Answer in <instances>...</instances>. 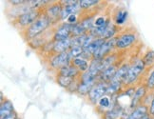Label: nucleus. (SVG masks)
I'll return each mask as SVG.
<instances>
[{
	"mask_svg": "<svg viewBox=\"0 0 154 119\" xmlns=\"http://www.w3.org/2000/svg\"><path fill=\"white\" fill-rule=\"evenodd\" d=\"M80 71L77 70L72 65H68L61 69L58 70V75L65 76V77H72V78H75V77L79 74Z\"/></svg>",
	"mask_w": 154,
	"mask_h": 119,
	"instance_id": "obj_15",
	"label": "nucleus"
},
{
	"mask_svg": "<svg viewBox=\"0 0 154 119\" xmlns=\"http://www.w3.org/2000/svg\"><path fill=\"white\" fill-rule=\"evenodd\" d=\"M145 69H146V65L143 61V59H139V60L135 61L131 66L129 67L123 84L128 85V84H131V83L135 82L137 80L138 77L140 76V74L145 70Z\"/></svg>",
	"mask_w": 154,
	"mask_h": 119,
	"instance_id": "obj_2",
	"label": "nucleus"
},
{
	"mask_svg": "<svg viewBox=\"0 0 154 119\" xmlns=\"http://www.w3.org/2000/svg\"><path fill=\"white\" fill-rule=\"evenodd\" d=\"M44 13H42V11L38 9H32L29 11H27L26 14L19 16L18 18L16 19V22L20 27H23V28L27 26H31L32 24L36 21Z\"/></svg>",
	"mask_w": 154,
	"mask_h": 119,
	"instance_id": "obj_4",
	"label": "nucleus"
},
{
	"mask_svg": "<svg viewBox=\"0 0 154 119\" xmlns=\"http://www.w3.org/2000/svg\"><path fill=\"white\" fill-rule=\"evenodd\" d=\"M142 119H152V116H150V114H146L145 117H143Z\"/></svg>",
	"mask_w": 154,
	"mask_h": 119,
	"instance_id": "obj_35",
	"label": "nucleus"
},
{
	"mask_svg": "<svg viewBox=\"0 0 154 119\" xmlns=\"http://www.w3.org/2000/svg\"><path fill=\"white\" fill-rule=\"evenodd\" d=\"M146 86L149 90H154V70L151 71V74H149V78H147Z\"/></svg>",
	"mask_w": 154,
	"mask_h": 119,
	"instance_id": "obj_28",
	"label": "nucleus"
},
{
	"mask_svg": "<svg viewBox=\"0 0 154 119\" xmlns=\"http://www.w3.org/2000/svg\"><path fill=\"white\" fill-rule=\"evenodd\" d=\"M128 17V11H119L116 16V24L118 25H120V24H123L124 22L126 21Z\"/></svg>",
	"mask_w": 154,
	"mask_h": 119,
	"instance_id": "obj_27",
	"label": "nucleus"
},
{
	"mask_svg": "<svg viewBox=\"0 0 154 119\" xmlns=\"http://www.w3.org/2000/svg\"><path fill=\"white\" fill-rule=\"evenodd\" d=\"M106 22L108 21H106V19L104 18V17H99V18H97L95 20V22H94V27H96V28L103 27Z\"/></svg>",
	"mask_w": 154,
	"mask_h": 119,
	"instance_id": "obj_30",
	"label": "nucleus"
},
{
	"mask_svg": "<svg viewBox=\"0 0 154 119\" xmlns=\"http://www.w3.org/2000/svg\"><path fill=\"white\" fill-rule=\"evenodd\" d=\"M152 119H154V117H153V118H152Z\"/></svg>",
	"mask_w": 154,
	"mask_h": 119,
	"instance_id": "obj_36",
	"label": "nucleus"
},
{
	"mask_svg": "<svg viewBox=\"0 0 154 119\" xmlns=\"http://www.w3.org/2000/svg\"><path fill=\"white\" fill-rule=\"evenodd\" d=\"M84 52H85L84 48L79 47V46H72V47H70V49L68 51L70 58H72V59H75V58H79V56L82 57Z\"/></svg>",
	"mask_w": 154,
	"mask_h": 119,
	"instance_id": "obj_19",
	"label": "nucleus"
},
{
	"mask_svg": "<svg viewBox=\"0 0 154 119\" xmlns=\"http://www.w3.org/2000/svg\"><path fill=\"white\" fill-rule=\"evenodd\" d=\"M120 115V109L114 107L113 109H110L104 114V119H116Z\"/></svg>",
	"mask_w": 154,
	"mask_h": 119,
	"instance_id": "obj_24",
	"label": "nucleus"
},
{
	"mask_svg": "<svg viewBox=\"0 0 154 119\" xmlns=\"http://www.w3.org/2000/svg\"><path fill=\"white\" fill-rule=\"evenodd\" d=\"M149 107H147L146 104H141L137 107V108H135L131 111V114L128 115V117L126 119H142L146 114H149Z\"/></svg>",
	"mask_w": 154,
	"mask_h": 119,
	"instance_id": "obj_12",
	"label": "nucleus"
},
{
	"mask_svg": "<svg viewBox=\"0 0 154 119\" xmlns=\"http://www.w3.org/2000/svg\"><path fill=\"white\" fill-rule=\"evenodd\" d=\"M14 110V105L11 103V101L6 100L1 102V107H0V119L4 118L5 116H7L10 114L11 112H13Z\"/></svg>",
	"mask_w": 154,
	"mask_h": 119,
	"instance_id": "obj_18",
	"label": "nucleus"
},
{
	"mask_svg": "<svg viewBox=\"0 0 154 119\" xmlns=\"http://www.w3.org/2000/svg\"><path fill=\"white\" fill-rule=\"evenodd\" d=\"M72 65L73 67H75L79 71H82L83 74L86 73V71L88 70V68H90V64L88 63L87 59H84L82 57L72 59Z\"/></svg>",
	"mask_w": 154,
	"mask_h": 119,
	"instance_id": "obj_17",
	"label": "nucleus"
},
{
	"mask_svg": "<svg viewBox=\"0 0 154 119\" xmlns=\"http://www.w3.org/2000/svg\"><path fill=\"white\" fill-rule=\"evenodd\" d=\"M146 86H141L139 87L137 90L135 91L134 95L132 96V100H131V103H130V108L131 109H135L137 108L139 105H141V100L143 99L146 94Z\"/></svg>",
	"mask_w": 154,
	"mask_h": 119,
	"instance_id": "obj_10",
	"label": "nucleus"
},
{
	"mask_svg": "<svg viewBox=\"0 0 154 119\" xmlns=\"http://www.w3.org/2000/svg\"><path fill=\"white\" fill-rule=\"evenodd\" d=\"M143 61L146 65V67L151 66V65L154 63V51L149 50V52H147L143 58Z\"/></svg>",
	"mask_w": 154,
	"mask_h": 119,
	"instance_id": "obj_25",
	"label": "nucleus"
},
{
	"mask_svg": "<svg viewBox=\"0 0 154 119\" xmlns=\"http://www.w3.org/2000/svg\"><path fill=\"white\" fill-rule=\"evenodd\" d=\"M13 5H23L28 1H24V0H13V1H10Z\"/></svg>",
	"mask_w": 154,
	"mask_h": 119,
	"instance_id": "obj_34",
	"label": "nucleus"
},
{
	"mask_svg": "<svg viewBox=\"0 0 154 119\" xmlns=\"http://www.w3.org/2000/svg\"><path fill=\"white\" fill-rule=\"evenodd\" d=\"M98 2V0H81V1H79V4L81 9H88L91 6L97 5Z\"/></svg>",
	"mask_w": 154,
	"mask_h": 119,
	"instance_id": "obj_26",
	"label": "nucleus"
},
{
	"mask_svg": "<svg viewBox=\"0 0 154 119\" xmlns=\"http://www.w3.org/2000/svg\"><path fill=\"white\" fill-rule=\"evenodd\" d=\"M80 8V4L79 2L77 4H74V5H70V6H65L63 7V10H62V14H61V19L62 20H65V19H68L69 16L72 15V14H75L77 11H79Z\"/></svg>",
	"mask_w": 154,
	"mask_h": 119,
	"instance_id": "obj_16",
	"label": "nucleus"
},
{
	"mask_svg": "<svg viewBox=\"0 0 154 119\" xmlns=\"http://www.w3.org/2000/svg\"><path fill=\"white\" fill-rule=\"evenodd\" d=\"M119 68H117L116 64L111 65L110 67H109L108 69H106L105 70H103L101 74L99 76V81L101 82H105V83H110V81L113 78V76L115 75L117 70Z\"/></svg>",
	"mask_w": 154,
	"mask_h": 119,
	"instance_id": "obj_14",
	"label": "nucleus"
},
{
	"mask_svg": "<svg viewBox=\"0 0 154 119\" xmlns=\"http://www.w3.org/2000/svg\"><path fill=\"white\" fill-rule=\"evenodd\" d=\"M116 33V27L115 25H113V24H109V26L108 27V29L106 30L105 33H103V35L101 36V38L103 39H111L113 38V35L115 34Z\"/></svg>",
	"mask_w": 154,
	"mask_h": 119,
	"instance_id": "obj_23",
	"label": "nucleus"
},
{
	"mask_svg": "<svg viewBox=\"0 0 154 119\" xmlns=\"http://www.w3.org/2000/svg\"><path fill=\"white\" fill-rule=\"evenodd\" d=\"M88 33L79 35V36H72V46H79L84 48V45L86 43V40L88 38Z\"/></svg>",
	"mask_w": 154,
	"mask_h": 119,
	"instance_id": "obj_21",
	"label": "nucleus"
},
{
	"mask_svg": "<svg viewBox=\"0 0 154 119\" xmlns=\"http://www.w3.org/2000/svg\"><path fill=\"white\" fill-rule=\"evenodd\" d=\"M118 41V38H111L109 40H106V42L101 46V48L96 52L95 55H93L92 59H103L106 56V55L113 49V47L116 46V43Z\"/></svg>",
	"mask_w": 154,
	"mask_h": 119,
	"instance_id": "obj_6",
	"label": "nucleus"
},
{
	"mask_svg": "<svg viewBox=\"0 0 154 119\" xmlns=\"http://www.w3.org/2000/svg\"><path fill=\"white\" fill-rule=\"evenodd\" d=\"M105 42H106V40L103 38H95L85 49V52H84V53H83L82 57H84L85 55H90V57L93 58V55H95L96 52L100 49V48H101V46Z\"/></svg>",
	"mask_w": 154,
	"mask_h": 119,
	"instance_id": "obj_9",
	"label": "nucleus"
},
{
	"mask_svg": "<svg viewBox=\"0 0 154 119\" xmlns=\"http://www.w3.org/2000/svg\"><path fill=\"white\" fill-rule=\"evenodd\" d=\"M51 23V21L49 18V16L46 14V13H44L36 21L32 23L31 26H29L25 30L26 39L29 40L34 37H37L38 35H40L47 28L50 26Z\"/></svg>",
	"mask_w": 154,
	"mask_h": 119,
	"instance_id": "obj_1",
	"label": "nucleus"
},
{
	"mask_svg": "<svg viewBox=\"0 0 154 119\" xmlns=\"http://www.w3.org/2000/svg\"><path fill=\"white\" fill-rule=\"evenodd\" d=\"M76 20H77V17H76V15H75V14H72V15L69 16V18L67 19L68 23L72 24V25H74V24H76Z\"/></svg>",
	"mask_w": 154,
	"mask_h": 119,
	"instance_id": "obj_31",
	"label": "nucleus"
},
{
	"mask_svg": "<svg viewBox=\"0 0 154 119\" xmlns=\"http://www.w3.org/2000/svg\"><path fill=\"white\" fill-rule=\"evenodd\" d=\"M70 47H72V37L66 40L58 41V42H53L51 51L55 55H57L59 53L68 52L70 49Z\"/></svg>",
	"mask_w": 154,
	"mask_h": 119,
	"instance_id": "obj_8",
	"label": "nucleus"
},
{
	"mask_svg": "<svg viewBox=\"0 0 154 119\" xmlns=\"http://www.w3.org/2000/svg\"><path fill=\"white\" fill-rule=\"evenodd\" d=\"M62 10H63V7H62L61 2L60 3H54V4H52L51 7L45 11V13L47 15L49 16L51 21H53V20H57L58 17H60V19H61Z\"/></svg>",
	"mask_w": 154,
	"mask_h": 119,
	"instance_id": "obj_11",
	"label": "nucleus"
},
{
	"mask_svg": "<svg viewBox=\"0 0 154 119\" xmlns=\"http://www.w3.org/2000/svg\"><path fill=\"white\" fill-rule=\"evenodd\" d=\"M149 114H150V116L154 117V96L152 98L151 104H150V107H149Z\"/></svg>",
	"mask_w": 154,
	"mask_h": 119,
	"instance_id": "obj_33",
	"label": "nucleus"
},
{
	"mask_svg": "<svg viewBox=\"0 0 154 119\" xmlns=\"http://www.w3.org/2000/svg\"><path fill=\"white\" fill-rule=\"evenodd\" d=\"M98 104H99V106H101L102 108H109V107L110 106V99L109 96L105 95L104 97H102L99 100Z\"/></svg>",
	"mask_w": 154,
	"mask_h": 119,
	"instance_id": "obj_29",
	"label": "nucleus"
},
{
	"mask_svg": "<svg viewBox=\"0 0 154 119\" xmlns=\"http://www.w3.org/2000/svg\"><path fill=\"white\" fill-rule=\"evenodd\" d=\"M73 80H74V78H72V77H65V76H61V75H57V83L63 88L68 89L70 85H72Z\"/></svg>",
	"mask_w": 154,
	"mask_h": 119,
	"instance_id": "obj_22",
	"label": "nucleus"
},
{
	"mask_svg": "<svg viewBox=\"0 0 154 119\" xmlns=\"http://www.w3.org/2000/svg\"><path fill=\"white\" fill-rule=\"evenodd\" d=\"M94 84L95 83H85V82H80L78 90H77V92L80 93L81 95H88L90 92L91 91V89L93 88Z\"/></svg>",
	"mask_w": 154,
	"mask_h": 119,
	"instance_id": "obj_20",
	"label": "nucleus"
},
{
	"mask_svg": "<svg viewBox=\"0 0 154 119\" xmlns=\"http://www.w3.org/2000/svg\"><path fill=\"white\" fill-rule=\"evenodd\" d=\"M72 60V58H70L69 52H62V53H59V55H55L51 59V66L53 68V69H61L65 66H68L69 65V62Z\"/></svg>",
	"mask_w": 154,
	"mask_h": 119,
	"instance_id": "obj_7",
	"label": "nucleus"
},
{
	"mask_svg": "<svg viewBox=\"0 0 154 119\" xmlns=\"http://www.w3.org/2000/svg\"><path fill=\"white\" fill-rule=\"evenodd\" d=\"M2 119H17V114H16V111H14L13 112H11L10 114H8L7 116H5Z\"/></svg>",
	"mask_w": 154,
	"mask_h": 119,
	"instance_id": "obj_32",
	"label": "nucleus"
},
{
	"mask_svg": "<svg viewBox=\"0 0 154 119\" xmlns=\"http://www.w3.org/2000/svg\"><path fill=\"white\" fill-rule=\"evenodd\" d=\"M108 88H109L108 83L101 82V81H98L97 83H95L93 88L91 89V91L88 93V99H90L91 103L92 104L98 103L99 100L106 94Z\"/></svg>",
	"mask_w": 154,
	"mask_h": 119,
	"instance_id": "obj_3",
	"label": "nucleus"
},
{
	"mask_svg": "<svg viewBox=\"0 0 154 119\" xmlns=\"http://www.w3.org/2000/svg\"><path fill=\"white\" fill-rule=\"evenodd\" d=\"M72 24L69 23H65L57 29V31L54 33L53 35V42H58V41L66 40L68 38H70V35H72V29H73Z\"/></svg>",
	"mask_w": 154,
	"mask_h": 119,
	"instance_id": "obj_5",
	"label": "nucleus"
},
{
	"mask_svg": "<svg viewBox=\"0 0 154 119\" xmlns=\"http://www.w3.org/2000/svg\"><path fill=\"white\" fill-rule=\"evenodd\" d=\"M135 40H136V36L134 34L126 33L118 38V41L116 43V48H118V49H126V48L129 47L132 43H134Z\"/></svg>",
	"mask_w": 154,
	"mask_h": 119,
	"instance_id": "obj_13",
	"label": "nucleus"
}]
</instances>
